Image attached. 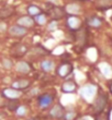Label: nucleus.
<instances>
[{"instance_id": "9", "label": "nucleus", "mask_w": 112, "mask_h": 120, "mask_svg": "<svg viewBox=\"0 0 112 120\" xmlns=\"http://www.w3.org/2000/svg\"><path fill=\"white\" fill-rule=\"evenodd\" d=\"M52 103H53V97H52V95H50V94H43L38 98V105H40V107H41L42 109L47 108Z\"/></svg>"}, {"instance_id": "10", "label": "nucleus", "mask_w": 112, "mask_h": 120, "mask_svg": "<svg viewBox=\"0 0 112 120\" xmlns=\"http://www.w3.org/2000/svg\"><path fill=\"white\" fill-rule=\"evenodd\" d=\"M16 70L17 72L22 73V74H28L31 72V66L26 61H19L16 64Z\"/></svg>"}, {"instance_id": "5", "label": "nucleus", "mask_w": 112, "mask_h": 120, "mask_svg": "<svg viewBox=\"0 0 112 120\" xmlns=\"http://www.w3.org/2000/svg\"><path fill=\"white\" fill-rule=\"evenodd\" d=\"M71 72H73V66L68 62L63 63L57 68V74L61 78H67Z\"/></svg>"}, {"instance_id": "19", "label": "nucleus", "mask_w": 112, "mask_h": 120, "mask_svg": "<svg viewBox=\"0 0 112 120\" xmlns=\"http://www.w3.org/2000/svg\"><path fill=\"white\" fill-rule=\"evenodd\" d=\"M53 68H54V63L51 60H43L41 62V69L44 72H50Z\"/></svg>"}, {"instance_id": "15", "label": "nucleus", "mask_w": 112, "mask_h": 120, "mask_svg": "<svg viewBox=\"0 0 112 120\" xmlns=\"http://www.w3.org/2000/svg\"><path fill=\"white\" fill-rule=\"evenodd\" d=\"M14 13V10L11 7H3L0 9V19H7L12 16V14Z\"/></svg>"}, {"instance_id": "29", "label": "nucleus", "mask_w": 112, "mask_h": 120, "mask_svg": "<svg viewBox=\"0 0 112 120\" xmlns=\"http://www.w3.org/2000/svg\"><path fill=\"white\" fill-rule=\"evenodd\" d=\"M111 92H112V85H111Z\"/></svg>"}, {"instance_id": "18", "label": "nucleus", "mask_w": 112, "mask_h": 120, "mask_svg": "<svg viewBox=\"0 0 112 120\" xmlns=\"http://www.w3.org/2000/svg\"><path fill=\"white\" fill-rule=\"evenodd\" d=\"M50 115L54 118L62 117V116H63V108L61 107V105H56V106H54V107L51 109V111H50Z\"/></svg>"}, {"instance_id": "1", "label": "nucleus", "mask_w": 112, "mask_h": 120, "mask_svg": "<svg viewBox=\"0 0 112 120\" xmlns=\"http://www.w3.org/2000/svg\"><path fill=\"white\" fill-rule=\"evenodd\" d=\"M80 96L88 103H91L93 101V98L96 96L97 93V86L93 84H87V85L83 86L79 91Z\"/></svg>"}, {"instance_id": "4", "label": "nucleus", "mask_w": 112, "mask_h": 120, "mask_svg": "<svg viewBox=\"0 0 112 120\" xmlns=\"http://www.w3.org/2000/svg\"><path fill=\"white\" fill-rule=\"evenodd\" d=\"M107 103H108V97H107L106 94H100L98 95V97L96 98V101H95V110L98 111V112H101V111L106 108Z\"/></svg>"}, {"instance_id": "21", "label": "nucleus", "mask_w": 112, "mask_h": 120, "mask_svg": "<svg viewBox=\"0 0 112 120\" xmlns=\"http://www.w3.org/2000/svg\"><path fill=\"white\" fill-rule=\"evenodd\" d=\"M1 64H2V67L4 68V69H7V70L11 69V68L13 67L12 61H11L10 59H7V58H3V59L1 60Z\"/></svg>"}, {"instance_id": "13", "label": "nucleus", "mask_w": 112, "mask_h": 120, "mask_svg": "<svg viewBox=\"0 0 112 120\" xmlns=\"http://www.w3.org/2000/svg\"><path fill=\"white\" fill-rule=\"evenodd\" d=\"M30 84H31V82H30L29 80H25V79H22V80H17V81H14V82L12 83V89H16V90H19V91H21V90L23 89H26V87H29Z\"/></svg>"}, {"instance_id": "24", "label": "nucleus", "mask_w": 112, "mask_h": 120, "mask_svg": "<svg viewBox=\"0 0 112 120\" xmlns=\"http://www.w3.org/2000/svg\"><path fill=\"white\" fill-rule=\"evenodd\" d=\"M56 29H57V22H56L55 20H53V21L48 24L47 30L48 31H54V30H56Z\"/></svg>"}, {"instance_id": "27", "label": "nucleus", "mask_w": 112, "mask_h": 120, "mask_svg": "<svg viewBox=\"0 0 112 120\" xmlns=\"http://www.w3.org/2000/svg\"><path fill=\"white\" fill-rule=\"evenodd\" d=\"M36 93H38V90L36 89V90H32L31 91V94H36Z\"/></svg>"}, {"instance_id": "14", "label": "nucleus", "mask_w": 112, "mask_h": 120, "mask_svg": "<svg viewBox=\"0 0 112 120\" xmlns=\"http://www.w3.org/2000/svg\"><path fill=\"white\" fill-rule=\"evenodd\" d=\"M62 90H63L64 93H73L76 90V83L74 81H71V80L66 81L62 86Z\"/></svg>"}, {"instance_id": "16", "label": "nucleus", "mask_w": 112, "mask_h": 120, "mask_svg": "<svg viewBox=\"0 0 112 120\" xmlns=\"http://www.w3.org/2000/svg\"><path fill=\"white\" fill-rule=\"evenodd\" d=\"M96 6L101 10L109 9L112 7V0H96Z\"/></svg>"}, {"instance_id": "26", "label": "nucleus", "mask_w": 112, "mask_h": 120, "mask_svg": "<svg viewBox=\"0 0 112 120\" xmlns=\"http://www.w3.org/2000/svg\"><path fill=\"white\" fill-rule=\"evenodd\" d=\"M79 120H93V119L90 117V116H83V117H81Z\"/></svg>"}, {"instance_id": "30", "label": "nucleus", "mask_w": 112, "mask_h": 120, "mask_svg": "<svg viewBox=\"0 0 112 120\" xmlns=\"http://www.w3.org/2000/svg\"><path fill=\"white\" fill-rule=\"evenodd\" d=\"M98 120H103V119H98Z\"/></svg>"}, {"instance_id": "6", "label": "nucleus", "mask_w": 112, "mask_h": 120, "mask_svg": "<svg viewBox=\"0 0 112 120\" xmlns=\"http://www.w3.org/2000/svg\"><path fill=\"white\" fill-rule=\"evenodd\" d=\"M26 29L23 26H20L18 24L12 25L11 27H9V34L13 37H22L24 35H26Z\"/></svg>"}, {"instance_id": "20", "label": "nucleus", "mask_w": 112, "mask_h": 120, "mask_svg": "<svg viewBox=\"0 0 112 120\" xmlns=\"http://www.w3.org/2000/svg\"><path fill=\"white\" fill-rule=\"evenodd\" d=\"M46 20H47L46 14H44V13H42V12L34 16V22H36L40 25H44L45 23H46Z\"/></svg>"}, {"instance_id": "11", "label": "nucleus", "mask_w": 112, "mask_h": 120, "mask_svg": "<svg viewBox=\"0 0 112 120\" xmlns=\"http://www.w3.org/2000/svg\"><path fill=\"white\" fill-rule=\"evenodd\" d=\"M87 25L90 26V27H93V29H99L100 26L102 25V20L96 15L89 16L87 19Z\"/></svg>"}, {"instance_id": "22", "label": "nucleus", "mask_w": 112, "mask_h": 120, "mask_svg": "<svg viewBox=\"0 0 112 120\" xmlns=\"http://www.w3.org/2000/svg\"><path fill=\"white\" fill-rule=\"evenodd\" d=\"M25 114H26V108L24 107V106H20V107H18V109H17V115H18V116L22 117V116H24Z\"/></svg>"}, {"instance_id": "8", "label": "nucleus", "mask_w": 112, "mask_h": 120, "mask_svg": "<svg viewBox=\"0 0 112 120\" xmlns=\"http://www.w3.org/2000/svg\"><path fill=\"white\" fill-rule=\"evenodd\" d=\"M17 24L20 26H23V27H32L34 25V19L31 18L30 15H24V16H21L19 19L17 20Z\"/></svg>"}, {"instance_id": "2", "label": "nucleus", "mask_w": 112, "mask_h": 120, "mask_svg": "<svg viewBox=\"0 0 112 120\" xmlns=\"http://www.w3.org/2000/svg\"><path fill=\"white\" fill-rule=\"evenodd\" d=\"M66 25L71 31H77L81 27V21L77 15H68L66 19Z\"/></svg>"}, {"instance_id": "12", "label": "nucleus", "mask_w": 112, "mask_h": 120, "mask_svg": "<svg viewBox=\"0 0 112 120\" xmlns=\"http://www.w3.org/2000/svg\"><path fill=\"white\" fill-rule=\"evenodd\" d=\"M65 11H66V13H69V15H76L81 11V9H80V6L78 3L73 2V3H68L66 6Z\"/></svg>"}, {"instance_id": "7", "label": "nucleus", "mask_w": 112, "mask_h": 120, "mask_svg": "<svg viewBox=\"0 0 112 120\" xmlns=\"http://www.w3.org/2000/svg\"><path fill=\"white\" fill-rule=\"evenodd\" d=\"M2 94L4 97L9 98V99H17V98H20L22 96V92L11 87V89H4Z\"/></svg>"}, {"instance_id": "3", "label": "nucleus", "mask_w": 112, "mask_h": 120, "mask_svg": "<svg viewBox=\"0 0 112 120\" xmlns=\"http://www.w3.org/2000/svg\"><path fill=\"white\" fill-rule=\"evenodd\" d=\"M50 15H51V18L53 20H59V19H63L65 16V14H66V11H65V9H63V8H61V7H57V6H52L51 8H50Z\"/></svg>"}, {"instance_id": "23", "label": "nucleus", "mask_w": 112, "mask_h": 120, "mask_svg": "<svg viewBox=\"0 0 112 120\" xmlns=\"http://www.w3.org/2000/svg\"><path fill=\"white\" fill-rule=\"evenodd\" d=\"M76 118V112L75 111H69V112H66L65 115V119L66 120H74Z\"/></svg>"}, {"instance_id": "31", "label": "nucleus", "mask_w": 112, "mask_h": 120, "mask_svg": "<svg viewBox=\"0 0 112 120\" xmlns=\"http://www.w3.org/2000/svg\"><path fill=\"white\" fill-rule=\"evenodd\" d=\"M111 19H112V16H111Z\"/></svg>"}, {"instance_id": "17", "label": "nucleus", "mask_w": 112, "mask_h": 120, "mask_svg": "<svg viewBox=\"0 0 112 120\" xmlns=\"http://www.w3.org/2000/svg\"><path fill=\"white\" fill-rule=\"evenodd\" d=\"M26 11H28V14H29L30 16H35L42 12L41 8L35 6V4H30V6L26 8Z\"/></svg>"}, {"instance_id": "28", "label": "nucleus", "mask_w": 112, "mask_h": 120, "mask_svg": "<svg viewBox=\"0 0 112 120\" xmlns=\"http://www.w3.org/2000/svg\"><path fill=\"white\" fill-rule=\"evenodd\" d=\"M30 120H36V119H30Z\"/></svg>"}, {"instance_id": "25", "label": "nucleus", "mask_w": 112, "mask_h": 120, "mask_svg": "<svg viewBox=\"0 0 112 120\" xmlns=\"http://www.w3.org/2000/svg\"><path fill=\"white\" fill-rule=\"evenodd\" d=\"M6 29H7V24H6V23L0 22V32L6 31Z\"/></svg>"}]
</instances>
